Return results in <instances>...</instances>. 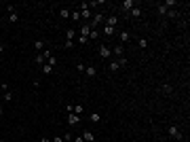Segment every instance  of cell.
Masks as SVG:
<instances>
[{"label":"cell","mask_w":190,"mask_h":142,"mask_svg":"<svg viewBox=\"0 0 190 142\" xmlns=\"http://www.w3.org/2000/svg\"><path fill=\"white\" fill-rule=\"evenodd\" d=\"M70 17H72L74 21H80V11L76 9V11H72V13H70Z\"/></svg>","instance_id":"obj_21"},{"label":"cell","mask_w":190,"mask_h":142,"mask_svg":"<svg viewBox=\"0 0 190 142\" xmlns=\"http://www.w3.org/2000/svg\"><path fill=\"white\" fill-rule=\"evenodd\" d=\"M167 132H169V136H171V138L182 140V132H180V127H177V125H169V127H167Z\"/></svg>","instance_id":"obj_3"},{"label":"cell","mask_w":190,"mask_h":142,"mask_svg":"<svg viewBox=\"0 0 190 142\" xmlns=\"http://www.w3.org/2000/svg\"><path fill=\"white\" fill-rule=\"evenodd\" d=\"M82 140H85V142H93V140H95L93 132H85V134H82Z\"/></svg>","instance_id":"obj_16"},{"label":"cell","mask_w":190,"mask_h":142,"mask_svg":"<svg viewBox=\"0 0 190 142\" xmlns=\"http://www.w3.org/2000/svg\"><path fill=\"white\" fill-rule=\"evenodd\" d=\"M112 51H114V55H116V57H123V55H125V47H123V45H116Z\"/></svg>","instance_id":"obj_9"},{"label":"cell","mask_w":190,"mask_h":142,"mask_svg":"<svg viewBox=\"0 0 190 142\" xmlns=\"http://www.w3.org/2000/svg\"><path fill=\"white\" fill-rule=\"evenodd\" d=\"M34 62H36L38 66H44V62H46V59H44V55H42V53H38V55L34 57Z\"/></svg>","instance_id":"obj_17"},{"label":"cell","mask_w":190,"mask_h":142,"mask_svg":"<svg viewBox=\"0 0 190 142\" xmlns=\"http://www.w3.org/2000/svg\"><path fill=\"white\" fill-rule=\"evenodd\" d=\"M89 34H91V26H89V23H82V26H80V34H78V36L89 38Z\"/></svg>","instance_id":"obj_7"},{"label":"cell","mask_w":190,"mask_h":142,"mask_svg":"<svg viewBox=\"0 0 190 142\" xmlns=\"http://www.w3.org/2000/svg\"><path fill=\"white\" fill-rule=\"evenodd\" d=\"M85 74H87L89 79L97 77V68H95V66H85Z\"/></svg>","instance_id":"obj_5"},{"label":"cell","mask_w":190,"mask_h":142,"mask_svg":"<svg viewBox=\"0 0 190 142\" xmlns=\"http://www.w3.org/2000/svg\"><path fill=\"white\" fill-rule=\"evenodd\" d=\"M78 11H80V19H85V23H89L91 17H93V13H91V9L87 7V2H82V4L78 7Z\"/></svg>","instance_id":"obj_1"},{"label":"cell","mask_w":190,"mask_h":142,"mask_svg":"<svg viewBox=\"0 0 190 142\" xmlns=\"http://www.w3.org/2000/svg\"><path fill=\"white\" fill-rule=\"evenodd\" d=\"M121 9H123V11H127V13H129V11H131V9H133V0H125V2H123V4H121Z\"/></svg>","instance_id":"obj_14"},{"label":"cell","mask_w":190,"mask_h":142,"mask_svg":"<svg viewBox=\"0 0 190 142\" xmlns=\"http://www.w3.org/2000/svg\"><path fill=\"white\" fill-rule=\"evenodd\" d=\"M34 47H36V51L40 53V51L44 49V40H34Z\"/></svg>","instance_id":"obj_18"},{"label":"cell","mask_w":190,"mask_h":142,"mask_svg":"<svg viewBox=\"0 0 190 142\" xmlns=\"http://www.w3.org/2000/svg\"><path fill=\"white\" fill-rule=\"evenodd\" d=\"M59 15H61L63 19H68V17H70V9H66V7H63V9H59Z\"/></svg>","instance_id":"obj_22"},{"label":"cell","mask_w":190,"mask_h":142,"mask_svg":"<svg viewBox=\"0 0 190 142\" xmlns=\"http://www.w3.org/2000/svg\"><path fill=\"white\" fill-rule=\"evenodd\" d=\"M72 112H74V114H78V117H82L85 106H82V104H74V106H72Z\"/></svg>","instance_id":"obj_10"},{"label":"cell","mask_w":190,"mask_h":142,"mask_svg":"<svg viewBox=\"0 0 190 142\" xmlns=\"http://www.w3.org/2000/svg\"><path fill=\"white\" fill-rule=\"evenodd\" d=\"M51 142H63V138H61V136H55V138H53Z\"/></svg>","instance_id":"obj_37"},{"label":"cell","mask_w":190,"mask_h":142,"mask_svg":"<svg viewBox=\"0 0 190 142\" xmlns=\"http://www.w3.org/2000/svg\"><path fill=\"white\" fill-rule=\"evenodd\" d=\"M76 38V30H68V40H74Z\"/></svg>","instance_id":"obj_28"},{"label":"cell","mask_w":190,"mask_h":142,"mask_svg":"<svg viewBox=\"0 0 190 142\" xmlns=\"http://www.w3.org/2000/svg\"><path fill=\"white\" fill-rule=\"evenodd\" d=\"M116 23H118V17H116V15H110V17L106 19V26H110V28H116Z\"/></svg>","instance_id":"obj_8"},{"label":"cell","mask_w":190,"mask_h":142,"mask_svg":"<svg viewBox=\"0 0 190 142\" xmlns=\"http://www.w3.org/2000/svg\"><path fill=\"white\" fill-rule=\"evenodd\" d=\"M97 51H99L102 57H110V55H112V49H110V47H106V45H99V49H97Z\"/></svg>","instance_id":"obj_4"},{"label":"cell","mask_w":190,"mask_h":142,"mask_svg":"<svg viewBox=\"0 0 190 142\" xmlns=\"http://www.w3.org/2000/svg\"><path fill=\"white\" fill-rule=\"evenodd\" d=\"M17 19H19V15H17V13H11V15H9V21H13V23H15Z\"/></svg>","instance_id":"obj_32"},{"label":"cell","mask_w":190,"mask_h":142,"mask_svg":"<svg viewBox=\"0 0 190 142\" xmlns=\"http://www.w3.org/2000/svg\"><path fill=\"white\" fill-rule=\"evenodd\" d=\"M116 62H118V66H121V68H123V66H127V57H118Z\"/></svg>","instance_id":"obj_30"},{"label":"cell","mask_w":190,"mask_h":142,"mask_svg":"<svg viewBox=\"0 0 190 142\" xmlns=\"http://www.w3.org/2000/svg\"><path fill=\"white\" fill-rule=\"evenodd\" d=\"M129 38H131V32H129V30H123V32H121V42H127Z\"/></svg>","instance_id":"obj_15"},{"label":"cell","mask_w":190,"mask_h":142,"mask_svg":"<svg viewBox=\"0 0 190 142\" xmlns=\"http://www.w3.org/2000/svg\"><path fill=\"white\" fill-rule=\"evenodd\" d=\"M89 119H91V123H99V121H102V114H99V112H91Z\"/></svg>","instance_id":"obj_13"},{"label":"cell","mask_w":190,"mask_h":142,"mask_svg":"<svg viewBox=\"0 0 190 142\" xmlns=\"http://www.w3.org/2000/svg\"><path fill=\"white\" fill-rule=\"evenodd\" d=\"M46 64H49V66H55V64H57V59H55V57H53V55H51V57H49V59H46Z\"/></svg>","instance_id":"obj_34"},{"label":"cell","mask_w":190,"mask_h":142,"mask_svg":"<svg viewBox=\"0 0 190 142\" xmlns=\"http://www.w3.org/2000/svg\"><path fill=\"white\" fill-rule=\"evenodd\" d=\"M2 112H4V108H0V114H2Z\"/></svg>","instance_id":"obj_41"},{"label":"cell","mask_w":190,"mask_h":142,"mask_svg":"<svg viewBox=\"0 0 190 142\" xmlns=\"http://www.w3.org/2000/svg\"><path fill=\"white\" fill-rule=\"evenodd\" d=\"M68 123H70V125L80 123V117H78V114H74V112H68Z\"/></svg>","instance_id":"obj_6"},{"label":"cell","mask_w":190,"mask_h":142,"mask_svg":"<svg viewBox=\"0 0 190 142\" xmlns=\"http://www.w3.org/2000/svg\"><path fill=\"white\" fill-rule=\"evenodd\" d=\"M4 100H7V102L13 100V93H11V91H4Z\"/></svg>","instance_id":"obj_33"},{"label":"cell","mask_w":190,"mask_h":142,"mask_svg":"<svg viewBox=\"0 0 190 142\" xmlns=\"http://www.w3.org/2000/svg\"><path fill=\"white\" fill-rule=\"evenodd\" d=\"M165 7H175L177 4V0H167V2H163Z\"/></svg>","instance_id":"obj_31"},{"label":"cell","mask_w":190,"mask_h":142,"mask_svg":"<svg viewBox=\"0 0 190 142\" xmlns=\"http://www.w3.org/2000/svg\"><path fill=\"white\" fill-rule=\"evenodd\" d=\"M137 45L141 47V49H146V47H148V40H146V38H139V40H137Z\"/></svg>","instance_id":"obj_26"},{"label":"cell","mask_w":190,"mask_h":142,"mask_svg":"<svg viewBox=\"0 0 190 142\" xmlns=\"http://www.w3.org/2000/svg\"><path fill=\"white\" fill-rule=\"evenodd\" d=\"M99 38V32L97 30H91V34H89V40H97Z\"/></svg>","instance_id":"obj_23"},{"label":"cell","mask_w":190,"mask_h":142,"mask_svg":"<svg viewBox=\"0 0 190 142\" xmlns=\"http://www.w3.org/2000/svg\"><path fill=\"white\" fill-rule=\"evenodd\" d=\"M74 42H78V45H87V42H89V38H85V36H78Z\"/></svg>","instance_id":"obj_27"},{"label":"cell","mask_w":190,"mask_h":142,"mask_svg":"<svg viewBox=\"0 0 190 142\" xmlns=\"http://www.w3.org/2000/svg\"><path fill=\"white\" fill-rule=\"evenodd\" d=\"M99 23H106V17H104L102 13H95V15L91 17V21H89L91 30H95V26H99Z\"/></svg>","instance_id":"obj_2"},{"label":"cell","mask_w":190,"mask_h":142,"mask_svg":"<svg viewBox=\"0 0 190 142\" xmlns=\"http://www.w3.org/2000/svg\"><path fill=\"white\" fill-rule=\"evenodd\" d=\"M2 53H4V45H2V42H0V55H2Z\"/></svg>","instance_id":"obj_40"},{"label":"cell","mask_w":190,"mask_h":142,"mask_svg":"<svg viewBox=\"0 0 190 142\" xmlns=\"http://www.w3.org/2000/svg\"><path fill=\"white\" fill-rule=\"evenodd\" d=\"M42 72H44V74H53V66L44 64V66H42Z\"/></svg>","instance_id":"obj_20"},{"label":"cell","mask_w":190,"mask_h":142,"mask_svg":"<svg viewBox=\"0 0 190 142\" xmlns=\"http://www.w3.org/2000/svg\"><path fill=\"white\" fill-rule=\"evenodd\" d=\"M118 68H121V66H118V62H116V59H114V62H110V72H116Z\"/></svg>","instance_id":"obj_24"},{"label":"cell","mask_w":190,"mask_h":142,"mask_svg":"<svg viewBox=\"0 0 190 142\" xmlns=\"http://www.w3.org/2000/svg\"><path fill=\"white\" fill-rule=\"evenodd\" d=\"M74 47V40H66V49H72Z\"/></svg>","instance_id":"obj_35"},{"label":"cell","mask_w":190,"mask_h":142,"mask_svg":"<svg viewBox=\"0 0 190 142\" xmlns=\"http://www.w3.org/2000/svg\"><path fill=\"white\" fill-rule=\"evenodd\" d=\"M72 142H85V140H82V136H74V140H72Z\"/></svg>","instance_id":"obj_38"},{"label":"cell","mask_w":190,"mask_h":142,"mask_svg":"<svg viewBox=\"0 0 190 142\" xmlns=\"http://www.w3.org/2000/svg\"><path fill=\"white\" fill-rule=\"evenodd\" d=\"M104 34H106V36H112V34H114V28H110V26H104Z\"/></svg>","instance_id":"obj_25"},{"label":"cell","mask_w":190,"mask_h":142,"mask_svg":"<svg viewBox=\"0 0 190 142\" xmlns=\"http://www.w3.org/2000/svg\"><path fill=\"white\" fill-rule=\"evenodd\" d=\"M129 13H131V17H133V19H139V17H141V9H139V7H133Z\"/></svg>","instance_id":"obj_11"},{"label":"cell","mask_w":190,"mask_h":142,"mask_svg":"<svg viewBox=\"0 0 190 142\" xmlns=\"http://www.w3.org/2000/svg\"><path fill=\"white\" fill-rule=\"evenodd\" d=\"M163 93H165V96H171V93H173V87H171V85H163Z\"/></svg>","instance_id":"obj_19"},{"label":"cell","mask_w":190,"mask_h":142,"mask_svg":"<svg viewBox=\"0 0 190 142\" xmlns=\"http://www.w3.org/2000/svg\"><path fill=\"white\" fill-rule=\"evenodd\" d=\"M167 11H169V9L165 7L163 2H161V4H156V13H158V15H165V17H167Z\"/></svg>","instance_id":"obj_12"},{"label":"cell","mask_w":190,"mask_h":142,"mask_svg":"<svg viewBox=\"0 0 190 142\" xmlns=\"http://www.w3.org/2000/svg\"><path fill=\"white\" fill-rule=\"evenodd\" d=\"M7 11H9V15H11V13H15V7H13V4H7Z\"/></svg>","instance_id":"obj_36"},{"label":"cell","mask_w":190,"mask_h":142,"mask_svg":"<svg viewBox=\"0 0 190 142\" xmlns=\"http://www.w3.org/2000/svg\"><path fill=\"white\" fill-rule=\"evenodd\" d=\"M61 138H63V142H72V140H74V136H72V134H70V132H68L66 136H61Z\"/></svg>","instance_id":"obj_29"},{"label":"cell","mask_w":190,"mask_h":142,"mask_svg":"<svg viewBox=\"0 0 190 142\" xmlns=\"http://www.w3.org/2000/svg\"><path fill=\"white\" fill-rule=\"evenodd\" d=\"M40 142H51V140L46 138V136H42V138H40Z\"/></svg>","instance_id":"obj_39"}]
</instances>
